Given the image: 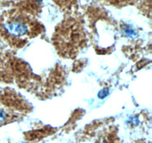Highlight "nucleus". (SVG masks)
<instances>
[{
  "label": "nucleus",
  "mask_w": 152,
  "mask_h": 143,
  "mask_svg": "<svg viewBox=\"0 0 152 143\" xmlns=\"http://www.w3.org/2000/svg\"><path fill=\"white\" fill-rule=\"evenodd\" d=\"M4 28L9 34L16 37H22L29 32V24L22 17L12 16L4 22Z\"/></svg>",
  "instance_id": "obj_1"
},
{
  "label": "nucleus",
  "mask_w": 152,
  "mask_h": 143,
  "mask_svg": "<svg viewBox=\"0 0 152 143\" xmlns=\"http://www.w3.org/2000/svg\"><path fill=\"white\" fill-rule=\"evenodd\" d=\"M125 31V34H126L127 36H134L135 34H136V33H135V31H134V30L131 29V28H126L124 29Z\"/></svg>",
  "instance_id": "obj_2"
},
{
  "label": "nucleus",
  "mask_w": 152,
  "mask_h": 143,
  "mask_svg": "<svg viewBox=\"0 0 152 143\" xmlns=\"http://www.w3.org/2000/svg\"><path fill=\"white\" fill-rule=\"evenodd\" d=\"M6 119V115L4 114V112L3 111H0V123H3V122Z\"/></svg>",
  "instance_id": "obj_4"
},
{
  "label": "nucleus",
  "mask_w": 152,
  "mask_h": 143,
  "mask_svg": "<svg viewBox=\"0 0 152 143\" xmlns=\"http://www.w3.org/2000/svg\"><path fill=\"white\" fill-rule=\"evenodd\" d=\"M114 1H129V0H114Z\"/></svg>",
  "instance_id": "obj_5"
},
{
  "label": "nucleus",
  "mask_w": 152,
  "mask_h": 143,
  "mask_svg": "<svg viewBox=\"0 0 152 143\" xmlns=\"http://www.w3.org/2000/svg\"><path fill=\"white\" fill-rule=\"evenodd\" d=\"M108 89H103V90H100V91L99 92V93H98V96H99L100 99H103V98H105V96H108Z\"/></svg>",
  "instance_id": "obj_3"
}]
</instances>
